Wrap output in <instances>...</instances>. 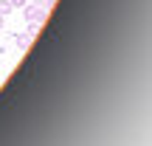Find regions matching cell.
<instances>
[{
	"label": "cell",
	"mask_w": 152,
	"mask_h": 146,
	"mask_svg": "<svg viewBox=\"0 0 152 146\" xmlns=\"http://www.w3.org/2000/svg\"><path fill=\"white\" fill-rule=\"evenodd\" d=\"M3 28H6V17H0V31H3Z\"/></svg>",
	"instance_id": "obj_7"
},
{
	"label": "cell",
	"mask_w": 152,
	"mask_h": 146,
	"mask_svg": "<svg viewBox=\"0 0 152 146\" xmlns=\"http://www.w3.org/2000/svg\"><path fill=\"white\" fill-rule=\"evenodd\" d=\"M51 3L54 0H34V6H42V9H51Z\"/></svg>",
	"instance_id": "obj_6"
},
{
	"label": "cell",
	"mask_w": 152,
	"mask_h": 146,
	"mask_svg": "<svg viewBox=\"0 0 152 146\" xmlns=\"http://www.w3.org/2000/svg\"><path fill=\"white\" fill-rule=\"evenodd\" d=\"M23 20H26V23H39V25H42V23L45 20H48V9H42V6H23Z\"/></svg>",
	"instance_id": "obj_1"
},
{
	"label": "cell",
	"mask_w": 152,
	"mask_h": 146,
	"mask_svg": "<svg viewBox=\"0 0 152 146\" xmlns=\"http://www.w3.org/2000/svg\"><path fill=\"white\" fill-rule=\"evenodd\" d=\"M11 37H14V42H17V48H20V51H26L28 45H31V37H28L26 31H20V34H11Z\"/></svg>",
	"instance_id": "obj_2"
},
{
	"label": "cell",
	"mask_w": 152,
	"mask_h": 146,
	"mask_svg": "<svg viewBox=\"0 0 152 146\" xmlns=\"http://www.w3.org/2000/svg\"><path fill=\"white\" fill-rule=\"evenodd\" d=\"M11 14V3L9 0H0V17H9Z\"/></svg>",
	"instance_id": "obj_3"
},
{
	"label": "cell",
	"mask_w": 152,
	"mask_h": 146,
	"mask_svg": "<svg viewBox=\"0 0 152 146\" xmlns=\"http://www.w3.org/2000/svg\"><path fill=\"white\" fill-rule=\"evenodd\" d=\"M37 31H39V23H28V31H26L28 37L34 39V37H37Z\"/></svg>",
	"instance_id": "obj_4"
},
{
	"label": "cell",
	"mask_w": 152,
	"mask_h": 146,
	"mask_svg": "<svg viewBox=\"0 0 152 146\" xmlns=\"http://www.w3.org/2000/svg\"><path fill=\"white\" fill-rule=\"evenodd\" d=\"M9 3H11V9H23V6H26L28 0H9Z\"/></svg>",
	"instance_id": "obj_5"
}]
</instances>
